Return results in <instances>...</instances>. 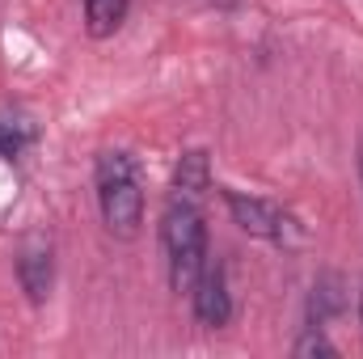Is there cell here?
Segmentation results:
<instances>
[{
	"label": "cell",
	"mask_w": 363,
	"mask_h": 359,
	"mask_svg": "<svg viewBox=\"0 0 363 359\" xmlns=\"http://www.w3.org/2000/svg\"><path fill=\"white\" fill-rule=\"evenodd\" d=\"M161 245H165L174 292H190L194 279L207 267V224H203V207L199 203L169 199V207L161 216Z\"/></svg>",
	"instance_id": "cell-1"
},
{
	"label": "cell",
	"mask_w": 363,
	"mask_h": 359,
	"mask_svg": "<svg viewBox=\"0 0 363 359\" xmlns=\"http://www.w3.org/2000/svg\"><path fill=\"white\" fill-rule=\"evenodd\" d=\"M97 207L114 237H135L144 224V190L135 178V161L127 153H101L97 157Z\"/></svg>",
	"instance_id": "cell-2"
},
{
	"label": "cell",
	"mask_w": 363,
	"mask_h": 359,
	"mask_svg": "<svg viewBox=\"0 0 363 359\" xmlns=\"http://www.w3.org/2000/svg\"><path fill=\"white\" fill-rule=\"evenodd\" d=\"M224 194V203H228V211H233V220H237V228L241 233H250V237H267V241H291V228H296V220L287 216V211H279L274 203L267 199H254V194H241V190H220Z\"/></svg>",
	"instance_id": "cell-3"
},
{
	"label": "cell",
	"mask_w": 363,
	"mask_h": 359,
	"mask_svg": "<svg viewBox=\"0 0 363 359\" xmlns=\"http://www.w3.org/2000/svg\"><path fill=\"white\" fill-rule=\"evenodd\" d=\"M190 300H194V317L207 326V330H220V326H228V317H233V296H228V279H224V270L220 267H203V275L194 279V287H190Z\"/></svg>",
	"instance_id": "cell-4"
},
{
	"label": "cell",
	"mask_w": 363,
	"mask_h": 359,
	"mask_svg": "<svg viewBox=\"0 0 363 359\" xmlns=\"http://www.w3.org/2000/svg\"><path fill=\"white\" fill-rule=\"evenodd\" d=\"M17 279H21V292L43 304L51 296V279H55V263H51V245L47 241H26L21 258H17Z\"/></svg>",
	"instance_id": "cell-5"
},
{
	"label": "cell",
	"mask_w": 363,
	"mask_h": 359,
	"mask_svg": "<svg viewBox=\"0 0 363 359\" xmlns=\"http://www.w3.org/2000/svg\"><path fill=\"white\" fill-rule=\"evenodd\" d=\"M342 309H347V283H342V275H334V270L317 275V283L308 292V326H325Z\"/></svg>",
	"instance_id": "cell-6"
},
{
	"label": "cell",
	"mask_w": 363,
	"mask_h": 359,
	"mask_svg": "<svg viewBox=\"0 0 363 359\" xmlns=\"http://www.w3.org/2000/svg\"><path fill=\"white\" fill-rule=\"evenodd\" d=\"M211 190V161L203 148H190L174 170V199H190V203H203V194Z\"/></svg>",
	"instance_id": "cell-7"
},
{
	"label": "cell",
	"mask_w": 363,
	"mask_h": 359,
	"mask_svg": "<svg viewBox=\"0 0 363 359\" xmlns=\"http://www.w3.org/2000/svg\"><path fill=\"white\" fill-rule=\"evenodd\" d=\"M131 13V0H85V26L93 38H110Z\"/></svg>",
	"instance_id": "cell-8"
},
{
	"label": "cell",
	"mask_w": 363,
	"mask_h": 359,
	"mask_svg": "<svg viewBox=\"0 0 363 359\" xmlns=\"http://www.w3.org/2000/svg\"><path fill=\"white\" fill-rule=\"evenodd\" d=\"M291 355H300V359H308V355H325V359H330V355H338V347H334V343H330V338L321 334V326H308V330H304V334L296 338Z\"/></svg>",
	"instance_id": "cell-9"
},
{
	"label": "cell",
	"mask_w": 363,
	"mask_h": 359,
	"mask_svg": "<svg viewBox=\"0 0 363 359\" xmlns=\"http://www.w3.org/2000/svg\"><path fill=\"white\" fill-rule=\"evenodd\" d=\"M26 140H30V131L26 127H17V123H0V157H21V148H26Z\"/></svg>",
	"instance_id": "cell-10"
},
{
	"label": "cell",
	"mask_w": 363,
	"mask_h": 359,
	"mask_svg": "<svg viewBox=\"0 0 363 359\" xmlns=\"http://www.w3.org/2000/svg\"><path fill=\"white\" fill-rule=\"evenodd\" d=\"M359 321H363V292H359Z\"/></svg>",
	"instance_id": "cell-11"
},
{
	"label": "cell",
	"mask_w": 363,
	"mask_h": 359,
	"mask_svg": "<svg viewBox=\"0 0 363 359\" xmlns=\"http://www.w3.org/2000/svg\"><path fill=\"white\" fill-rule=\"evenodd\" d=\"M359 174H363V144H359Z\"/></svg>",
	"instance_id": "cell-12"
}]
</instances>
